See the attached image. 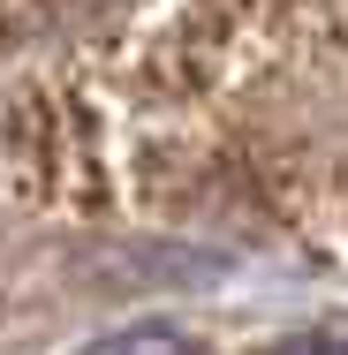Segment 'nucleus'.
Here are the masks:
<instances>
[{
    "instance_id": "f03ea898",
    "label": "nucleus",
    "mask_w": 348,
    "mask_h": 355,
    "mask_svg": "<svg viewBox=\"0 0 348 355\" xmlns=\"http://www.w3.org/2000/svg\"><path fill=\"white\" fill-rule=\"evenodd\" d=\"M265 355H348V318H318V325H303V333L273 340Z\"/></svg>"
},
{
    "instance_id": "f257e3e1",
    "label": "nucleus",
    "mask_w": 348,
    "mask_h": 355,
    "mask_svg": "<svg viewBox=\"0 0 348 355\" xmlns=\"http://www.w3.org/2000/svg\"><path fill=\"white\" fill-rule=\"evenodd\" d=\"M76 355H197V340H190L182 325H167V318H144V325H122V333L83 340Z\"/></svg>"
}]
</instances>
